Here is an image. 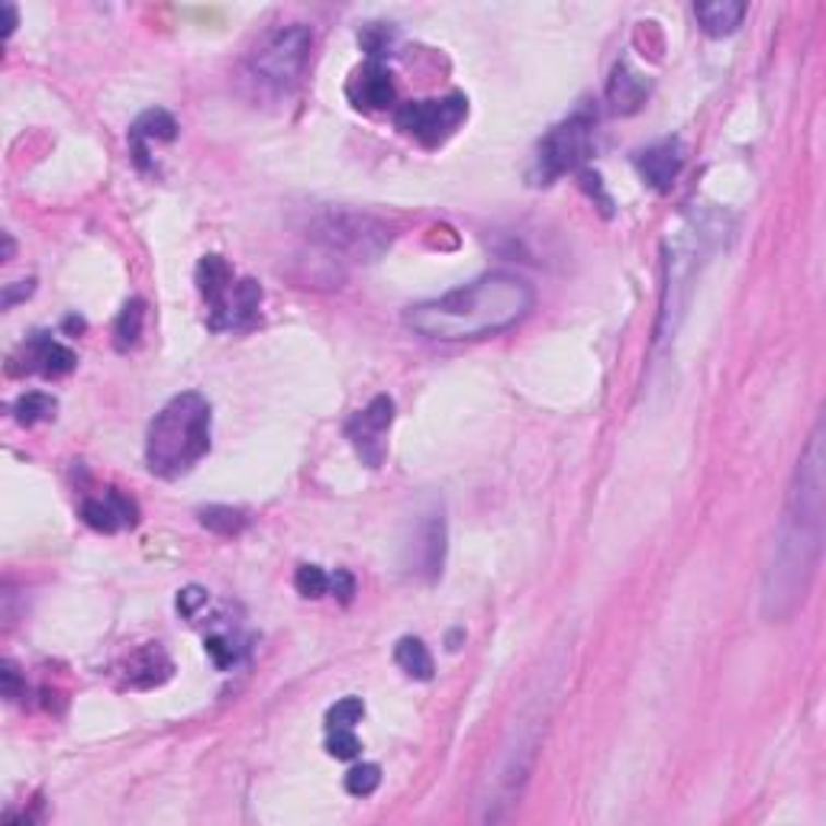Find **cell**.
<instances>
[{
    "label": "cell",
    "instance_id": "obj_1",
    "mask_svg": "<svg viewBox=\"0 0 826 826\" xmlns=\"http://www.w3.org/2000/svg\"><path fill=\"white\" fill-rule=\"evenodd\" d=\"M824 546V426L817 423L788 494L765 568V617H788L807 594Z\"/></svg>",
    "mask_w": 826,
    "mask_h": 826
},
{
    "label": "cell",
    "instance_id": "obj_2",
    "mask_svg": "<svg viewBox=\"0 0 826 826\" xmlns=\"http://www.w3.org/2000/svg\"><path fill=\"white\" fill-rule=\"evenodd\" d=\"M536 304L533 284L510 272H487L404 310V327L423 340L465 343L517 327Z\"/></svg>",
    "mask_w": 826,
    "mask_h": 826
},
{
    "label": "cell",
    "instance_id": "obj_3",
    "mask_svg": "<svg viewBox=\"0 0 826 826\" xmlns=\"http://www.w3.org/2000/svg\"><path fill=\"white\" fill-rule=\"evenodd\" d=\"M210 452V404L204 394L185 391L172 398L145 436V462L158 479H178L191 472Z\"/></svg>",
    "mask_w": 826,
    "mask_h": 826
},
{
    "label": "cell",
    "instance_id": "obj_4",
    "mask_svg": "<svg viewBox=\"0 0 826 826\" xmlns=\"http://www.w3.org/2000/svg\"><path fill=\"white\" fill-rule=\"evenodd\" d=\"M314 33L304 23L272 30L249 56V74L269 91H291L307 69Z\"/></svg>",
    "mask_w": 826,
    "mask_h": 826
},
{
    "label": "cell",
    "instance_id": "obj_5",
    "mask_svg": "<svg viewBox=\"0 0 826 826\" xmlns=\"http://www.w3.org/2000/svg\"><path fill=\"white\" fill-rule=\"evenodd\" d=\"M314 239L323 243L333 256H345L355 262H375L391 246V229L365 213L330 210L317 220Z\"/></svg>",
    "mask_w": 826,
    "mask_h": 826
},
{
    "label": "cell",
    "instance_id": "obj_6",
    "mask_svg": "<svg viewBox=\"0 0 826 826\" xmlns=\"http://www.w3.org/2000/svg\"><path fill=\"white\" fill-rule=\"evenodd\" d=\"M591 133H594V117L588 110H578L565 123H558L550 137L540 142V152H536L540 185H550L565 172H575L591 152Z\"/></svg>",
    "mask_w": 826,
    "mask_h": 826
},
{
    "label": "cell",
    "instance_id": "obj_7",
    "mask_svg": "<svg viewBox=\"0 0 826 826\" xmlns=\"http://www.w3.org/2000/svg\"><path fill=\"white\" fill-rule=\"evenodd\" d=\"M469 114V101L462 94H449L439 101H411L401 104L394 110V123L401 133H408L423 145H439L442 139H449L459 123Z\"/></svg>",
    "mask_w": 826,
    "mask_h": 826
},
{
    "label": "cell",
    "instance_id": "obj_8",
    "mask_svg": "<svg viewBox=\"0 0 826 826\" xmlns=\"http://www.w3.org/2000/svg\"><path fill=\"white\" fill-rule=\"evenodd\" d=\"M391 420H394V401L388 394H378L365 411H358L345 423V436L352 439L362 462L371 469H378L385 459V433Z\"/></svg>",
    "mask_w": 826,
    "mask_h": 826
},
{
    "label": "cell",
    "instance_id": "obj_9",
    "mask_svg": "<svg viewBox=\"0 0 826 826\" xmlns=\"http://www.w3.org/2000/svg\"><path fill=\"white\" fill-rule=\"evenodd\" d=\"M442 562H446V520H442V510H429L413 527L404 565L416 578L436 581L442 575Z\"/></svg>",
    "mask_w": 826,
    "mask_h": 826
},
{
    "label": "cell",
    "instance_id": "obj_10",
    "mask_svg": "<svg viewBox=\"0 0 826 826\" xmlns=\"http://www.w3.org/2000/svg\"><path fill=\"white\" fill-rule=\"evenodd\" d=\"M74 365H78V358H74L69 345L52 340L49 333H36V337H30V343L23 345V352L13 358L10 371H30V375L36 371V375H46V378H62Z\"/></svg>",
    "mask_w": 826,
    "mask_h": 826
},
{
    "label": "cell",
    "instance_id": "obj_11",
    "mask_svg": "<svg viewBox=\"0 0 826 826\" xmlns=\"http://www.w3.org/2000/svg\"><path fill=\"white\" fill-rule=\"evenodd\" d=\"M198 291L206 300L210 314V330H226V314H229V294H233V269L220 256H204L198 262Z\"/></svg>",
    "mask_w": 826,
    "mask_h": 826
},
{
    "label": "cell",
    "instance_id": "obj_12",
    "mask_svg": "<svg viewBox=\"0 0 826 826\" xmlns=\"http://www.w3.org/2000/svg\"><path fill=\"white\" fill-rule=\"evenodd\" d=\"M636 168L646 178V185H652L656 191H669L685 168V145L678 139H662L636 152Z\"/></svg>",
    "mask_w": 826,
    "mask_h": 826
},
{
    "label": "cell",
    "instance_id": "obj_13",
    "mask_svg": "<svg viewBox=\"0 0 826 826\" xmlns=\"http://www.w3.org/2000/svg\"><path fill=\"white\" fill-rule=\"evenodd\" d=\"M81 520L97 533H117L123 527H137L139 510L130 497H123L117 487H110L104 497H87L81 504Z\"/></svg>",
    "mask_w": 826,
    "mask_h": 826
},
{
    "label": "cell",
    "instance_id": "obj_14",
    "mask_svg": "<svg viewBox=\"0 0 826 826\" xmlns=\"http://www.w3.org/2000/svg\"><path fill=\"white\" fill-rule=\"evenodd\" d=\"M349 101L362 110H388L394 104V81L391 71L381 69L378 62H368L352 74L349 81Z\"/></svg>",
    "mask_w": 826,
    "mask_h": 826
},
{
    "label": "cell",
    "instance_id": "obj_15",
    "mask_svg": "<svg viewBox=\"0 0 826 826\" xmlns=\"http://www.w3.org/2000/svg\"><path fill=\"white\" fill-rule=\"evenodd\" d=\"M178 137V123L168 110H145L130 127V149L139 168H149V142H172Z\"/></svg>",
    "mask_w": 826,
    "mask_h": 826
},
{
    "label": "cell",
    "instance_id": "obj_16",
    "mask_svg": "<svg viewBox=\"0 0 826 826\" xmlns=\"http://www.w3.org/2000/svg\"><path fill=\"white\" fill-rule=\"evenodd\" d=\"M649 87L652 84L642 71H636L629 62H617L611 81H607V101L617 114H636L646 104Z\"/></svg>",
    "mask_w": 826,
    "mask_h": 826
},
{
    "label": "cell",
    "instance_id": "obj_17",
    "mask_svg": "<svg viewBox=\"0 0 826 826\" xmlns=\"http://www.w3.org/2000/svg\"><path fill=\"white\" fill-rule=\"evenodd\" d=\"M746 3L743 0H710V3H697L694 7V16H697V23H700V30L707 33V36H730V33H736L740 30V23H743V16H746Z\"/></svg>",
    "mask_w": 826,
    "mask_h": 826
},
{
    "label": "cell",
    "instance_id": "obj_18",
    "mask_svg": "<svg viewBox=\"0 0 826 826\" xmlns=\"http://www.w3.org/2000/svg\"><path fill=\"white\" fill-rule=\"evenodd\" d=\"M127 669H130L127 678H130L133 688H155L172 675V659L165 656V649L158 642H149L145 649H139L137 656L130 659Z\"/></svg>",
    "mask_w": 826,
    "mask_h": 826
},
{
    "label": "cell",
    "instance_id": "obj_19",
    "mask_svg": "<svg viewBox=\"0 0 826 826\" xmlns=\"http://www.w3.org/2000/svg\"><path fill=\"white\" fill-rule=\"evenodd\" d=\"M259 304H262V287H259V281H252V278L236 281V284H233V294H229L226 330H236V327L252 323L256 314H259Z\"/></svg>",
    "mask_w": 826,
    "mask_h": 826
},
{
    "label": "cell",
    "instance_id": "obj_20",
    "mask_svg": "<svg viewBox=\"0 0 826 826\" xmlns=\"http://www.w3.org/2000/svg\"><path fill=\"white\" fill-rule=\"evenodd\" d=\"M394 662L416 678V682H429L433 678V656H429V649L423 646V639H416V636H404V639H398V646H394Z\"/></svg>",
    "mask_w": 826,
    "mask_h": 826
},
{
    "label": "cell",
    "instance_id": "obj_21",
    "mask_svg": "<svg viewBox=\"0 0 826 826\" xmlns=\"http://www.w3.org/2000/svg\"><path fill=\"white\" fill-rule=\"evenodd\" d=\"M201 523H204L210 533H216V536H236V533H243L249 527V517L239 507L213 504V507L201 510Z\"/></svg>",
    "mask_w": 826,
    "mask_h": 826
},
{
    "label": "cell",
    "instance_id": "obj_22",
    "mask_svg": "<svg viewBox=\"0 0 826 826\" xmlns=\"http://www.w3.org/2000/svg\"><path fill=\"white\" fill-rule=\"evenodd\" d=\"M56 398L43 394V391H30V394H20L16 404H13V416L20 426H36L43 420H52L56 416Z\"/></svg>",
    "mask_w": 826,
    "mask_h": 826
},
{
    "label": "cell",
    "instance_id": "obj_23",
    "mask_svg": "<svg viewBox=\"0 0 826 826\" xmlns=\"http://www.w3.org/2000/svg\"><path fill=\"white\" fill-rule=\"evenodd\" d=\"M142 320H145V304L133 297V300H127V307L120 310V317H117V323H114V343L117 349H130V345L139 343V337H142Z\"/></svg>",
    "mask_w": 826,
    "mask_h": 826
},
{
    "label": "cell",
    "instance_id": "obj_24",
    "mask_svg": "<svg viewBox=\"0 0 826 826\" xmlns=\"http://www.w3.org/2000/svg\"><path fill=\"white\" fill-rule=\"evenodd\" d=\"M378 784H381V768L375 762H362V765L349 768V775H345V791L355 794V798L375 794Z\"/></svg>",
    "mask_w": 826,
    "mask_h": 826
},
{
    "label": "cell",
    "instance_id": "obj_25",
    "mask_svg": "<svg viewBox=\"0 0 826 826\" xmlns=\"http://www.w3.org/2000/svg\"><path fill=\"white\" fill-rule=\"evenodd\" d=\"M365 717V704L358 697H343L327 713V730H355V723Z\"/></svg>",
    "mask_w": 826,
    "mask_h": 826
},
{
    "label": "cell",
    "instance_id": "obj_26",
    "mask_svg": "<svg viewBox=\"0 0 826 826\" xmlns=\"http://www.w3.org/2000/svg\"><path fill=\"white\" fill-rule=\"evenodd\" d=\"M294 588L304 598H323L330 591V575L320 565H300L294 575Z\"/></svg>",
    "mask_w": 826,
    "mask_h": 826
},
{
    "label": "cell",
    "instance_id": "obj_27",
    "mask_svg": "<svg viewBox=\"0 0 826 826\" xmlns=\"http://www.w3.org/2000/svg\"><path fill=\"white\" fill-rule=\"evenodd\" d=\"M362 49L371 56V62L378 59V56H385L388 49H391V43H394V30L391 26H385V23H371V26H365L362 30Z\"/></svg>",
    "mask_w": 826,
    "mask_h": 826
},
{
    "label": "cell",
    "instance_id": "obj_28",
    "mask_svg": "<svg viewBox=\"0 0 826 826\" xmlns=\"http://www.w3.org/2000/svg\"><path fill=\"white\" fill-rule=\"evenodd\" d=\"M327 750H330V756L337 758H355L362 753V743H358V736L352 730H330Z\"/></svg>",
    "mask_w": 826,
    "mask_h": 826
},
{
    "label": "cell",
    "instance_id": "obj_29",
    "mask_svg": "<svg viewBox=\"0 0 826 826\" xmlns=\"http://www.w3.org/2000/svg\"><path fill=\"white\" fill-rule=\"evenodd\" d=\"M206 656L220 665V669H229V665H236V659H239V652H236V642L233 639H226V636H206Z\"/></svg>",
    "mask_w": 826,
    "mask_h": 826
},
{
    "label": "cell",
    "instance_id": "obj_30",
    "mask_svg": "<svg viewBox=\"0 0 826 826\" xmlns=\"http://www.w3.org/2000/svg\"><path fill=\"white\" fill-rule=\"evenodd\" d=\"M206 604V591L204 588H185L181 594H178V611L185 614V617H194L198 614V607H204Z\"/></svg>",
    "mask_w": 826,
    "mask_h": 826
},
{
    "label": "cell",
    "instance_id": "obj_31",
    "mask_svg": "<svg viewBox=\"0 0 826 826\" xmlns=\"http://www.w3.org/2000/svg\"><path fill=\"white\" fill-rule=\"evenodd\" d=\"M330 591H333V598H340L343 604H349L352 594H355V578L345 568H337V575H330Z\"/></svg>",
    "mask_w": 826,
    "mask_h": 826
},
{
    "label": "cell",
    "instance_id": "obj_32",
    "mask_svg": "<svg viewBox=\"0 0 826 826\" xmlns=\"http://www.w3.org/2000/svg\"><path fill=\"white\" fill-rule=\"evenodd\" d=\"M33 294V281H13L3 287V310H10L16 300H26Z\"/></svg>",
    "mask_w": 826,
    "mask_h": 826
},
{
    "label": "cell",
    "instance_id": "obj_33",
    "mask_svg": "<svg viewBox=\"0 0 826 826\" xmlns=\"http://www.w3.org/2000/svg\"><path fill=\"white\" fill-rule=\"evenodd\" d=\"M0 682H3V697H7V700H16V697H20V691H23V682H20V675H16V669H13L10 662H3Z\"/></svg>",
    "mask_w": 826,
    "mask_h": 826
},
{
    "label": "cell",
    "instance_id": "obj_34",
    "mask_svg": "<svg viewBox=\"0 0 826 826\" xmlns=\"http://www.w3.org/2000/svg\"><path fill=\"white\" fill-rule=\"evenodd\" d=\"M581 185L591 191V198L598 194V201H601V210H604V216H611V198L604 194V188H601V178L598 175H591V172H581Z\"/></svg>",
    "mask_w": 826,
    "mask_h": 826
},
{
    "label": "cell",
    "instance_id": "obj_35",
    "mask_svg": "<svg viewBox=\"0 0 826 826\" xmlns=\"http://www.w3.org/2000/svg\"><path fill=\"white\" fill-rule=\"evenodd\" d=\"M3 16H7V23H3V26H7V36H10L13 26H16V7H13V3H3Z\"/></svg>",
    "mask_w": 826,
    "mask_h": 826
}]
</instances>
